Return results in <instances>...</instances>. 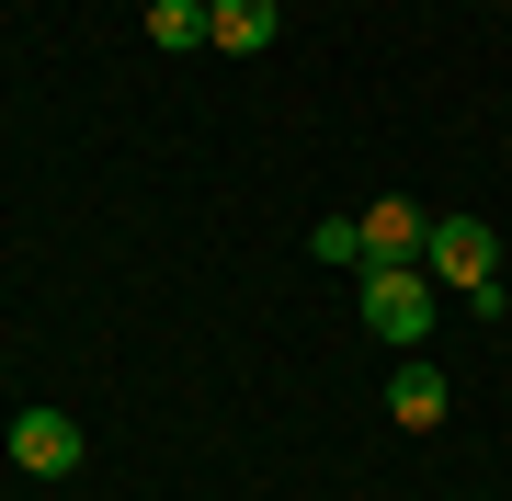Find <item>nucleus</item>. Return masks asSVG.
<instances>
[{
  "instance_id": "nucleus-1",
  "label": "nucleus",
  "mask_w": 512,
  "mask_h": 501,
  "mask_svg": "<svg viewBox=\"0 0 512 501\" xmlns=\"http://www.w3.org/2000/svg\"><path fill=\"white\" fill-rule=\"evenodd\" d=\"M353 308H365L376 342H433V285H421V262H365Z\"/></svg>"
},
{
  "instance_id": "nucleus-2",
  "label": "nucleus",
  "mask_w": 512,
  "mask_h": 501,
  "mask_svg": "<svg viewBox=\"0 0 512 501\" xmlns=\"http://www.w3.org/2000/svg\"><path fill=\"white\" fill-rule=\"evenodd\" d=\"M12 467H23V479H69V467H80V422H69V410H23V422H12Z\"/></svg>"
},
{
  "instance_id": "nucleus-3",
  "label": "nucleus",
  "mask_w": 512,
  "mask_h": 501,
  "mask_svg": "<svg viewBox=\"0 0 512 501\" xmlns=\"http://www.w3.org/2000/svg\"><path fill=\"white\" fill-rule=\"evenodd\" d=\"M421 251H433V274L456 285V297H478V285H490V262H501V240H490L478 217H444V228H433Z\"/></svg>"
},
{
  "instance_id": "nucleus-4",
  "label": "nucleus",
  "mask_w": 512,
  "mask_h": 501,
  "mask_svg": "<svg viewBox=\"0 0 512 501\" xmlns=\"http://www.w3.org/2000/svg\"><path fill=\"white\" fill-rule=\"evenodd\" d=\"M274 35H285L274 0H217V12H205V46H217V57H262Z\"/></svg>"
},
{
  "instance_id": "nucleus-5",
  "label": "nucleus",
  "mask_w": 512,
  "mask_h": 501,
  "mask_svg": "<svg viewBox=\"0 0 512 501\" xmlns=\"http://www.w3.org/2000/svg\"><path fill=\"white\" fill-rule=\"evenodd\" d=\"M421 240H433V228H421L399 194H376V205H365V262H421Z\"/></svg>"
},
{
  "instance_id": "nucleus-6",
  "label": "nucleus",
  "mask_w": 512,
  "mask_h": 501,
  "mask_svg": "<svg viewBox=\"0 0 512 501\" xmlns=\"http://www.w3.org/2000/svg\"><path fill=\"white\" fill-rule=\"evenodd\" d=\"M387 422L433 433V422H444V376H433V365H399V376H387Z\"/></svg>"
},
{
  "instance_id": "nucleus-7",
  "label": "nucleus",
  "mask_w": 512,
  "mask_h": 501,
  "mask_svg": "<svg viewBox=\"0 0 512 501\" xmlns=\"http://www.w3.org/2000/svg\"><path fill=\"white\" fill-rule=\"evenodd\" d=\"M308 251L330 262V274H365V217H319V228H308Z\"/></svg>"
},
{
  "instance_id": "nucleus-8",
  "label": "nucleus",
  "mask_w": 512,
  "mask_h": 501,
  "mask_svg": "<svg viewBox=\"0 0 512 501\" xmlns=\"http://www.w3.org/2000/svg\"><path fill=\"white\" fill-rule=\"evenodd\" d=\"M148 35L160 46H205V0H148Z\"/></svg>"
}]
</instances>
